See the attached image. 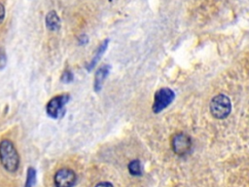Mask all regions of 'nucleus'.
<instances>
[{"instance_id": "obj_7", "label": "nucleus", "mask_w": 249, "mask_h": 187, "mask_svg": "<svg viewBox=\"0 0 249 187\" xmlns=\"http://www.w3.org/2000/svg\"><path fill=\"white\" fill-rule=\"evenodd\" d=\"M45 23H46V27L48 30L54 32V31H58L60 28V19L57 15V13L55 11H50L45 19Z\"/></svg>"}, {"instance_id": "obj_6", "label": "nucleus", "mask_w": 249, "mask_h": 187, "mask_svg": "<svg viewBox=\"0 0 249 187\" xmlns=\"http://www.w3.org/2000/svg\"><path fill=\"white\" fill-rule=\"evenodd\" d=\"M191 138L186 133H177L172 138V149L179 156L186 155L191 150Z\"/></svg>"}, {"instance_id": "obj_15", "label": "nucleus", "mask_w": 249, "mask_h": 187, "mask_svg": "<svg viewBox=\"0 0 249 187\" xmlns=\"http://www.w3.org/2000/svg\"><path fill=\"white\" fill-rule=\"evenodd\" d=\"M78 41H79V44H80V45H85V44H87V43H88V37H87V35H85V34L81 35V36L79 37Z\"/></svg>"}, {"instance_id": "obj_16", "label": "nucleus", "mask_w": 249, "mask_h": 187, "mask_svg": "<svg viewBox=\"0 0 249 187\" xmlns=\"http://www.w3.org/2000/svg\"><path fill=\"white\" fill-rule=\"evenodd\" d=\"M94 187H113V185L109 182H106V181H102V182H99L97 183Z\"/></svg>"}, {"instance_id": "obj_13", "label": "nucleus", "mask_w": 249, "mask_h": 187, "mask_svg": "<svg viewBox=\"0 0 249 187\" xmlns=\"http://www.w3.org/2000/svg\"><path fill=\"white\" fill-rule=\"evenodd\" d=\"M7 65V55L4 50L0 51V70H3Z\"/></svg>"}, {"instance_id": "obj_3", "label": "nucleus", "mask_w": 249, "mask_h": 187, "mask_svg": "<svg viewBox=\"0 0 249 187\" xmlns=\"http://www.w3.org/2000/svg\"><path fill=\"white\" fill-rule=\"evenodd\" d=\"M231 108V100L225 94H218L210 101V112L217 119L226 118L230 114Z\"/></svg>"}, {"instance_id": "obj_5", "label": "nucleus", "mask_w": 249, "mask_h": 187, "mask_svg": "<svg viewBox=\"0 0 249 187\" xmlns=\"http://www.w3.org/2000/svg\"><path fill=\"white\" fill-rule=\"evenodd\" d=\"M174 98V93L167 88H162L155 94L153 110L158 113L168 106Z\"/></svg>"}, {"instance_id": "obj_9", "label": "nucleus", "mask_w": 249, "mask_h": 187, "mask_svg": "<svg viewBox=\"0 0 249 187\" xmlns=\"http://www.w3.org/2000/svg\"><path fill=\"white\" fill-rule=\"evenodd\" d=\"M107 45H108V40H105V41L98 47V49L96 50V53H95L93 58L91 59V61H90V62L89 63V65L87 66V68H88L89 70L92 69V68L95 66V64L97 63V61H98V60L100 59V57L102 56V54L105 52V50H106V48H107Z\"/></svg>"}, {"instance_id": "obj_10", "label": "nucleus", "mask_w": 249, "mask_h": 187, "mask_svg": "<svg viewBox=\"0 0 249 187\" xmlns=\"http://www.w3.org/2000/svg\"><path fill=\"white\" fill-rule=\"evenodd\" d=\"M35 183H36V169L32 167H29L26 172V180H25L24 187H34Z\"/></svg>"}, {"instance_id": "obj_1", "label": "nucleus", "mask_w": 249, "mask_h": 187, "mask_svg": "<svg viewBox=\"0 0 249 187\" xmlns=\"http://www.w3.org/2000/svg\"><path fill=\"white\" fill-rule=\"evenodd\" d=\"M0 163L4 169L14 173L18 171L20 159L14 143L7 138L0 141Z\"/></svg>"}, {"instance_id": "obj_8", "label": "nucleus", "mask_w": 249, "mask_h": 187, "mask_svg": "<svg viewBox=\"0 0 249 187\" xmlns=\"http://www.w3.org/2000/svg\"><path fill=\"white\" fill-rule=\"evenodd\" d=\"M109 73V66L108 65H103L100 68H98V70L95 72V76H94V83H93V88L95 92H99L102 88L103 82L106 78V76Z\"/></svg>"}, {"instance_id": "obj_14", "label": "nucleus", "mask_w": 249, "mask_h": 187, "mask_svg": "<svg viewBox=\"0 0 249 187\" xmlns=\"http://www.w3.org/2000/svg\"><path fill=\"white\" fill-rule=\"evenodd\" d=\"M5 19V7L2 3H0V24L3 22Z\"/></svg>"}, {"instance_id": "obj_12", "label": "nucleus", "mask_w": 249, "mask_h": 187, "mask_svg": "<svg viewBox=\"0 0 249 187\" xmlns=\"http://www.w3.org/2000/svg\"><path fill=\"white\" fill-rule=\"evenodd\" d=\"M60 80L62 83H65V84H68V83H71L73 80H74V75H73V72L69 69H66L63 71V73L61 74V77H60Z\"/></svg>"}, {"instance_id": "obj_4", "label": "nucleus", "mask_w": 249, "mask_h": 187, "mask_svg": "<svg viewBox=\"0 0 249 187\" xmlns=\"http://www.w3.org/2000/svg\"><path fill=\"white\" fill-rule=\"evenodd\" d=\"M77 181V175L74 170L70 168H60L53 176V183L55 187H73Z\"/></svg>"}, {"instance_id": "obj_11", "label": "nucleus", "mask_w": 249, "mask_h": 187, "mask_svg": "<svg viewBox=\"0 0 249 187\" xmlns=\"http://www.w3.org/2000/svg\"><path fill=\"white\" fill-rule=\"evenodd\" d=\"M128 170L133 175L141 174V164L138 160H133L128 165Z\"/></svg>"}, {"instance_id": "obj_2", "label": "nucleus", "mask_w": 249, "mask_h": 187, "mask_svg": "<svg viewBox=\"0 0 249 187\" xmlns=\"http://www.w3.org/2000/svg\"><path fill=\"white\" fill-rule=\"evenodd\" d=\"M70 95L68 94H60L52 97L46 105V113L53 119L62 117L65 111V105L69 101Z\"/></svg>"}]
</instances>
